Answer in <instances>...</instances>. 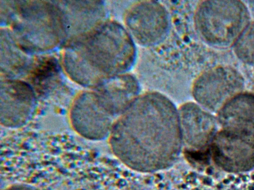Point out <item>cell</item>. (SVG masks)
<instances>
[{
  "label": "cell",
  "mask_w": 254,
  "mask_h": 190,
  "mask_svg": "<svg viewBox=\"0 0 254 190\" xmlns=\"http://www.w3.org/2000/svg\"><path fill=\"white\" fill-rule=\"evenodd\" d=\"M108 139L113 154L128 168L142 173L168 168L183 146L178 108L160 92L140 94L117 118Z\"/></svg>",
  "instance_id": "cell-1"
},
{
  "label": "cell",
  "mask_w": 254,
  "mask_h": 190,
  "mask_svg": "<svg viewBox=\"0 0 254 190\" xmlns=\"http://www.w3.org/2000/svg\"><path fill=\"white\" fill-rule=\"evenodd\" d=\"M193 21L205 43L225 48L234 45L250 23V14L239 0H203L195 7Z\"/></svg>",
  "instance_id": "cell-2"
},
{
  "label": "cell",
  "mask_w": 254,
  "mask_h": 190,
  "mask_svg": "<svg viewBox=\"0 0 254 190\" xmlns=\"http://www.w3.org/2000/svg\"><path fill=\"white\" fill-rule=\"evenodd\" d=\"M97 66L108 75L129 72L137 57L136 43L124 25L108 21L100 28L96 39Z\"/></svg>",
  "instance_id": "cell-3"
},
{
  "label": "cell",
  "mask_w": 254,
  "mask_h": 190,
  "mask_svg": "<svg viewBox=\"0 0 254 190\" xmlns=\"http://www.w3.org/2000/svg\"><path fill=\"white\" fill-rule=\"evenodd\" d=\"M244 86V79L237 69L218 65L198 75L193 82L191 92L196 103L210 112H218L242 93Z\"/></svg>",
  "instance_id": "cell-4"
},
{
  "label": "cell",
  "mask_w": 254,
  "mask_h": 190,
  "mask_svg": "<svg viewBox=\"0 0 254 190\" xmlns=\"http://www.w3.org/2000/svg\"><path fill=\"white\" fill-rule=\"evenodd\" d=\"M123 22L135 43L145 47L156 46L163 41L171 26L168 10L155 0L133 2L125 11Z\"/></svg>",
  "instance_id": "cell-5"
},
{
  "label": "cell",
  "mask_w": 254,
  "mask_h": 190,
  "mask_svg": "<svg viewBox=\"0 0 254 190\" xmlns=\"http://www.w3.org/2000/svg\"><path fill=\"white\" fill-rule=\"evenodd\" d=\"M116 119L98 92L79 97L70 114V124L75 132L94 141L108 138Z\"/></svg>",
  "instance_id": "cell-6"
},
{
  "label": "cell",
  "mask_w": 254,
  "mask_h": 190,
  "mask_svg": "<svg viewBox=\"0 0 254 190\" xmlns=\"http://www.w3.org/2000/svg\"><path fill=\"white\" fill-rule=\"evenodd\" d=\"M210 156L219 168L241 173L254 168V137L218 131L209 146Z\"/></svg>",
  "instance_id": "cell-7"
},
{
  "label": "cell",
  "mask_w": 254,
  "mask_h": 190,
  "mask_svg": "<svg viewBox=\"0 0 254 190\" xmlns=\"http://www.w3.org/2000/svg\"><path fill=\"white\" fill-rule=\"evenodd\" d=\"M178 111L183 146L190 153L206 150L218 132L216 118L195 102L184 103Z\"/></svg>",
  "instance_id": "cell-8"
},
{
  "label": "cell",
  "mask_w": 254,
  "mask_h": 190,
  "mask_svg": "<svg viewBox=\"0 0 254 190\" xmlns=\"http://www.w3.org/2000/svg\"><path fill=\"white\" fill-rule=\"evenodd\" d=\"M217 112L216 119L221 130L254 137V94L241 93L237 95Z\"/></svg>",
  "instance_id": "cell-9"
},
{
  "label": "cell",
  "mask_w": 254,
  "mask_h": 190,
  "mask_svg": "<svg viewBox=\"0 0 254 190\" xmlns=\"http://www.w3.org/2000/svg\"><path fill=\"white\" fill-rule=\"evenodd\" d=\"M140 90L137 77L127 72L107 76L98 93L109 110L117 118L139 95Z\"/></svg>",
  "instance_id": "cell-10"
},
{
  "label": "cell",
  "mask_w": 254,
  "mask_h": 190,
  "mask_svg": "<svg viewBox=\"0 0 254 190\" xmlns=\"http://www.w3.org/2000/svg\"><path fill=\"white\" fill-rule=\"evenodd\" d=\"M34 103L35 95L29 89H5L1 96V124L11 129L23 127L32 116Z\"/></svg>",
  "instance_id": "cell-11"
},
{
  "label": "cell",
  "mask_w": 254,
  "mask_h": 190,
  "mask_svg": "<svg viewBox=\"0 0 254 190\" xmlns=\"http://www.w3.org/2000/svg\"><path fill=\"white\" fill-rule=\"evenodd\" d=\"M233 47L235 54L240 60L254 65V22L249 23Z\"/></svg>",
  "instance_id": "cell-12"
},
{
  "label": "cell",
  "mask_w": 254,
  "mask_h": 190,
  "mask_svg": "<svg viewBox=\"0 0 254 190\" xmlns=\"http://www.w3.org/2000/svg\"><path fill=\"white\" fill-rule=\"evenodd\" d=\"M4 190H38L35 188L27 185H15Z\"/></svg>",
  "instance_id": "cell-13"
}]
</instances>
